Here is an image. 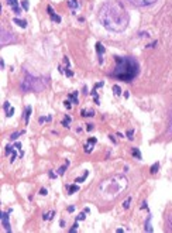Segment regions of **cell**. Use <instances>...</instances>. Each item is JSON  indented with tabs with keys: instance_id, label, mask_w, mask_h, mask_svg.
<instances>
[{
	"instance_id": "17",
	"label": "cell",
	"mask_w": 172,
	"mask_h": 233,
	"mask_svg": "<svg viewBox=\"0 0 172 233\" xmlns=\"http://www.w3.org/2000/svg\"><path fill=\"white\" fill-rule=\"evenodd\" d=\"M89 175V172H87V171H86L85 174H83V175L80 177V178H76V179H75V182H78V184H79V182H83L86 179V177Z\"/></svg>"
},
{
	"instance_id": "35",
	"label": "cell",
	"mask_w": 172,
	"mask_h": 233,
	"mask_svg": "<svg viewBox=\"0 0 172 233\" xmlns=\"http://www.w3.org/2000/svg\"><path fill=\"white\" fill-rule=\"evenodd\" d=\"M14 147L17 148V150H21V144H20V143H16V146H14Z\"/></svg>"
},
{
	"instance_id": "1",
	"label": "cell",
	"mask_w": 172,
	"mask_h": 233,
	"mask_svg": "<svg viewBox=\"0 0 172 233\" xmlns=\"http://www.w3.org/2000/svg\"><path fill=\"white\" fill-rule=\"evenodd\" d=\"M99 20L103 24L104 28H107L109 31L121 33L127 28L128 21H130V16L121 3L109 1L100 7Z\"/></svg>"
},
{
	"instance_id": "32",
	"label": "cell",
	"mask_w": 172,
	"mask_h": 233,
	"mask_svg": "<svg viewBox=\"0 0 172 233\" xmlns=\"http://www.w3.org/2000/svg\"><path fill=\"white\" fill-rule=\"evenodd\" d=\"M86 130H87V131H90V130H93V124H92V123H89V124L86 126Z\"/></svg>"
},
{
	"instance_id": "31",
	"label": "cell",
	"mask_w": 172,
	"mask_h": 233,
	"mask_svg": "<svg viewBox=\"0 0 172 233\" xmlns=\"http://www.w3.org/2000/svg\"><path fill=\"white\" fill-rule=\"evenodd\" d=\"M103 82H99V83H96V85H95V89H98V88H103Z\"/></svg>"
},
{
	"instance_id": "4",
	"label": "cell",
	"mask_w": 172,
	"mask_h": 233,
	"mask_svg": "<svg viewBox=\"0 0 172 233\" xmlns=\"http://www.w3.org/2000/svg\"><path fill=\"white\" fill-rule=\"evenodd\" d=\"M14 40V37H13L12 33H9L6 30H1V34H0V44L1 45H6L9 42H12Z\"/></svg>"
},
{
	"instance_id": "27",
	"label": "cell",
	"mask_w": 172,
	"mask_h": 233,
	"mask_svg": "<svg viewBox=\"0 0 172 233\" xmlns=\"http://www.w3.org/2000/svg\"><path fill=\"white\" fill-rule=\"evenodd\" d=\"M133 134H134V131H133V130H128V131H127V137H128L130 140H133V138H134V137H133Z\"/></svg>"
},
{
	"instance_id": "41",
	"label": "cell",
	"mask_w": 172,
	"mask_h": 233,
	"mask_svg": "<svg viewBox=\"0 0 172 233\" xmlns=\"http://www.w3.org/2000/svg\"><path fill=\"white\" fill-rule=\"evenodd\" d=\"M169 223H171V225H172V218H169Z\"/></svg>"
},
{
	"instance_id": "40",
	"label": "cell",
	"mask_w": 172,
	"mask_h": 233,
	"mask_svg": "<svg viewBox=\"0 0 172 233\" xmlns=\"http://www.w3.org/2000/svg\"><path fill=\"white\" fill-rule=\"evenodd\" d=\"M49 177H51V178H55V174H54V172L51 171V172H49Z\"/></svg>"
},
{
	"instance_id": "9",
	"label": "cell",
	"mask_w": 172,
	"mask_h": 233,
	"mask_svg": "<svg viewBox=\"0 0 172 233\" xmlns=\"http://www.w3.org/2000/svg\"><path fill=\"white\" fill-rule=\"evenodd\" d=\"M14 23L17 24V26H20V27H23V28H25V27H27V21H25V20H20V18H14Z\"/></svg>"
},
{
	"instance_id": "34",
	"label": "cell",
	"mask_w": 172,
	"mask_h": 233,
	"mask_svg": "<svg viewBox=\"0 0 172 233\" xmlns=\"http://www.w3.org/2000/svg\"><path fill=\"white\" fill-rule=\"evenodd\" d=\"M3 108H4V110H9V108H10V103H9V102H4V106H3Z\"/></svg>"
},
{
	"instance_id": "37",
	"label": "cell",
	"mask_w": 172,
	"mask_h": 233,
	"mask_svg": "<svg viewBox=\"0 0 172 233\" xmlns=\"http://www.w3.org/2000/svg\"><path fill=\"white\" fill-rule=\"evenodd\" d=\"M40 193H41V195H47V189H44V188H42Z\"/></svg>"
},
{
	"instance_id": "19",
	"label": "cell",
	"mask_w": 172,
	"mask_h": 233,
	"mask_svg": "<svg viewBox=\"0 0 172 233\" xmlns=\"http://www.w3.org/2000/svg\"><path fill=\"white\" fill-rule=\"evenodd\" d=\"M113 92H114V95L116 96H119L121 93V89H120V86H117V85H114L113 86Z\"/></svg>"
},
{
	"instance_id": "7",
	"label": "cell",
	"mask_w": 172,
	"mask_h": 233,
	"mask_svg": "<svg viewBox=\"0 0 172 233\" xmlns=\"http://www.w3.org/2000/svg\"><path fill=\"white\" fill-rule=\"evenodd\" d=\"M47 10H48V14L51 16V18H52V21H54V23H61V17H59L58 14H55V13H54V10H52L51 6L47 7Z\"/></svg>"
},
{
	"instance_id": "10",
	"label": "cell",
	"mask_w": 172,
	"mask_h": 233,
	"mask_svg": "<svg viewBox=\"0 0 172 233\" xmlns=\"http://www.w3.org/2000/svg\"><path fill=\"white\" fill-rule=\"evenodd\" d=\"M68 6L71 9H76V7L79 6V3H78V0H68Z\"/></svg>"
},
{
	"instance_id": "14",
	"label": "cell",
	"mask_w": 172,
	"mask_h": 233,
	"mask_svg": "<svg viewBox=\"0 0 172 233\" xmlns=\"http://www.w3.org/2000/svg\"><path fill=\"white\" fill-rule=\"evenodd\" d=\"M95 112L93 110H82V116L83 117H89V116H93Z\"/></svg>"
},
{
	"instance_id": "36",
	"label": "cell",
	"mask_w": 172,
	"mask_h": 233,
	"mask_svg": "<svg viewBox=\"0 0 172 233\" xmlns=\"http://www.w3.org/2000/svg\"><path fill=\"white\" fill-rule=\"evenodd\" d=\"M89 143H90V144H95V143H96V138H95V137H93V138H90V140H89Z\"/></svg>"
},
{
	"instance_id": "39",
	"label": "cell",
	"mask_w": 172,
	"mask_h": 233,
	"mask_svg": "<svg viewBox=\"0 0 172 233\" xmlns=\"http://www.w3.org/2000/svg\"><path fill=\"white\" fill-rule=\"evenodd\" d=\"M68 210H69V212H74V210H75V208H74V206H69V208H68Z\"/></svg>"
},
{
	"instance_id": "2",
	"label": "cell",
	"mask_w": 172,
	"mask_h": 233,
	"mask_svg": "<svg viewBox=\"0 0 172 233\" xmlns=\"http://www.w3.org/2000/svg\"><path fill=\"white\" fill-rule=\"evenodd\" d=\"M116 68L111 72V76L119 81L131 82L138 75V62L131 57H114Z\"/></svg>"
},
{
	"instance_id": "3",
	"label": "cell",
	"mask_w": 172,
	"mask_h": 233,
	"mask_svg": "<svg viewBox=\"0 0 172 233\" xmlns=\"http://www.w3.org/2000/svg\"><path fill=\"white\" fill-rule=\"evenodd\" d=\"M44 88H45V83H44L40 78H34V76H31L30 74L24 72V79H23V82H21V89H23L24 92H31V91L41 92Z\"/></svg>"
},
{
	"instance_id": "24",
	"label": "cell",
	"mask_w": 172,
	"mask_h": 233,
	"mask_svg": "<svg viewBox=\"0 0 172 233\" xmlns=\"http://www.w3.org/2000/svg\"><path fill=\"white\" fill-rule=\"evenodd\" d=\"M55 215V212H49V213H44V219H52V216Z\"/></svg>"
},
{
	"instance_id": "23",
	"label": "cell",
	"mask_w": 172,
	"mask_h": 233,
	"mask_svg": "<svg viewBox=\"0 0 172 233\" xmlns=\"http://www.w3.org/2000/svg\"><path fill=\"white\" fill-rule=\"evenodd\" d=\"M66 165H69V163H66ZM66 165H63V167H61V168L58 170V174H59V175H62V174H65V170H66Z\"/></svg>"
},
{
	"instance_id": "5",
	"label": "cell",
	"mask_w": 172,
	"mask_h": 233,
	"mask_svg": "<svg viewBox=\"0 0 172 233\" xmlns=\"http://www.w3.org/2000/svg\"><path fill=\"white\" fill-rule=\"evenodd\" d=\"M131 4L134 6H138V7H145V6H149V4H152L155 3L157 0H128Z\"/></svg>"
},
{
	"instance_id": "29",
	"label": "cell",
	"mask_w": 172,
	"mask_h": 233,
	"mask_svg": "<svg viewBox=\"0 0 172 233\" xmlns=\"http://www.w3.org/2000/svg\"><path fill=\"white\" fill-rule=\"evenodd\" d=\"M68 68H69V67H68ZM68 68L65 69V74L68 75V76H72V75H74V72H72V71H71V69H68Z\"/></svg>"
},
{
	"instance_id": "20",
	"label": "cell",
	"mask_w": 172,
	"mask_h": 233,
	"mask_svg": "<svg viewBox=\"0 0 172 233\" xmlns=\"http://www.w3.org/2000/svg\"><path fill=\"white\" fill-rule=\"evenodd\" d=\"M21 134H24V131H18V133H13L12 136H10V138H12V140H16V138H18V136H21Z\"/></svg>"
},
{
	"instance_id": "13",
	"label": "cell",
	"mask_w": 172,
	"mask_h": 233,
	"mask_svg": "<svg viewBox=\"0 0 172 233\" xmlns=\"http://www.w3.org/2000/svg\"><path fill=\"white\" fill-rule=\"evenodd\" d=\"M133 155H134V157H137V160L143 158V157H141V153H140V150H138V148H133Z\"/></svg>"
},
{
	"instance_id": "38",
	"label": "cell",
	"mask_w": 172,
	"mask_h": 233,
	"mask_svg": "<svg viewBox=\"0 0 172 233\" xmlns=\"http://www.w3.org/2000/svg\"><path fill=\"white\" fill-rule=\"evenodd\" d=\"M63 61H65V64H66V65L69 67V59H68V57H65V58H63Z\"/></svg>"
},
{
	"instance_id": "16",
	"label": "cell",
	"mask_w": 172,
	"mask_h": 233,
	"mask_svg": "<svg viewBox=\"0 0 172 233\" xmlns=\"http://www.w3.org/2000/svg\"><path fill=\"white\" fill-rule=\"evenodd\" d=\"M69 123H71V117H69V116H65V119L62 120V126L63 127H69Z\"/></svg>"
},
{
	"instance_id": "6",
	"label": "cell",
	"mask_w": 172,
	"mask_h": 233,
	"mask_svg": "<svg viewBox=\"0 0 172 233\" xmlns=\"http://www.w3.org/2000/svg\"><path fill=\"white\" fill-rule=\"evenodd\" d=\"M0 218H1V223H3V226L6 229V232H12V227L9 225V213L3 212V213L0 215Z\"/></svg>"
},
{
	"instance_id": "8",
	"label": "cell",
	"mask_w": 172,
	"mask_h": 233,
	"mask_svg": "<svg viewBox=\"0 0 172 233\" xmlns=\"http://www.w3.org/2000/svg\"><path fill=\"white\" fill-rule=\"evenodd\" d=\"M7 3H9V4L13 7V12L16 13V14H20V13H21L20 7L17 6V0H7Z\"/></svg>"
},
{
	"instance_id": "11",
	"label": "cell",
	"mask_w": 172,
	"mask_h": 233,
	"mask_svg": "<svg viewBox=\"0 0 172 233\" xmlns=\"http://www.w3.org/2000/svg\"><path fill=\"white\" fill-rule=\"evenodd\" d=\"M96 50H98V54L100 55V57H102V54L104 52V47L102 45L100 42H98V44H96Z\"/></svg>"
},
{
	"instance_id": "26",
	"label": "cell",
	"mask_w": 172,
	"mask_h": 233,
	"mask_svg": "<svg viewBox=\"0 0 172 233\" xmlns=\"http://www.w3.org/2000/svg\"><path fill=\"white\" fill-rule=\"evenodd\" d=\"M13 113H14V108L9 109V110H7V113H6V116H7V117H10V116H13Z\"/></svg>"
},
{
	"instance_id": "21",
	"label": "cell",
	"mask_w": 172,
	"mask_h": 233,
	"mask_svg": "<svg viewBox=\"0 0 172 233\" xmlns=\"http://www.w3.org/2000/svg\"><path fill=\"white\" fill-rule=\"evenodd\" d=\"M158 168H160V164H158V163H155V164L151 167V174H155V172L158 171Z\"/></svg>"
},
{
	"instance_id": "28",
	"label": "cell",
	"mask_w": 172,
	"mask_h": 233,
	"mask_svg": "<svg viewBox=\"0 0 172 233\" xmlns=\"http://www.w3.org/2000/svg\"><path fill=\"white\" fill-rule=\"evenodd\" d=\"M130 201H131V198H128V199H127V201H126V202L123 204V206H124L126 209H127V208H128V206H130Z\"/></svg>"
},
{
	"instance_id": "33",
	"label": "cell",
	"mask_w": 172,
	"mask_h": 233,
	"mask_svg": "<svg viewBox=\"0 0 172 233\" xmlns=\"http://www.w3.org/2000/svg\"><path fill=\"white\" fill-rule=\"evenodd\" d=\"M85 213H86V212H85ZM85 213H80V216H78L76 219H78V220H83V219H85Z\"/></svg>"
},
{
	"instance_id": "25",
	"label": "cell",
	"mask_w": 172,
	"mask_h": 233,
	"mask_svg": "<svg viewBox=\"0 0 172 233\" xmlns=\"http://www.w3.org/2000/svg\"><path fill=\"white\" fill-rule=\"evenodd\" d=\"M145 230H147V232H152V227H151V223H149V219H148V222L145 223Z\"/></svg>"
},
{
	"instance_id": "12",
	"label": "cell",
	"mask_w": 172,
	"mask_h": 233,
	"mask_svg": "<svg viewBox=\"0 0 172 233\" xmlns=\"http://www.w3.org/2000/svg\"><path fill=\"white\" fill-rule=\"evenodd\" d=\"M30 114H31V108H30V106H27V109H25V114H24V119H25V123H28Z\"/></svg>"
},
{
	"instance_id": "15",
	"label": "cell",
	"mask_w": 172,
	"mask_h": 233,
	"mask_svg": "<svg viewBox=\"0 0 172 233\" xmlns=\"http://www.w3.org/2000/svg\"><path fill=\"white\" fill-rule=\"evenodd\" d=\"M76 96H78V92H74V93H71L68 96V99H72V102L74 103H79L78 102V99H76Z\"/></svg>"
},
{
	"instance_id": "30",
	"label": "cell",
	"mask_w": 172,
	"mask_h": 233,
	"mask_svg": "<svg viewBox=\"0 0 172 233\" xmlns=\"http://www.w3.org/2000/svg\"><path fill=\"white\" fill-rule=\"evenodd\" d=\"M63 105H65V106H66V108H68V109H71V100H69V99H66Z\"/></svg>"
},
{
	"instance_id": "22",
	"label": "cell",
	"mask_w": 172,
	"mask_h": 233,
	"mask_svg": "<svg viewBox=\"0 0 172 233\" xmlns=\"http://www.w3.org/2000/svg\"><path fill=\"white\" fill-rule=\"evenodd\" d=\"M21 7H23L24 10H28V7H30L28 1H27V0H23V1H21Z\"/></svg>"
},
{
	"instance_id": "18",
	"label": "cell",
	"mask_w": 172,
	"mask_h": 233,
	"mask_svg": "<svg viewBox=\"0 0 172 233\" xmlns=\"http://www.w3.org/2000/svg\"><path fill=\"white\" fill-rule=\"evenodd\" d=\"M68 191H69L68 193H74V192H76V191H79V187H76V185H71V187L68 188Z\"/></svg>"
}]
</instances>
